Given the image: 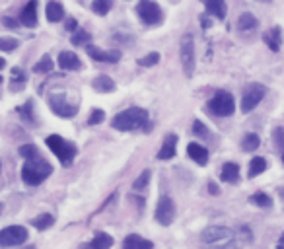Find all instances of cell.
<instances>
[{"label":"cell","mask_w":284,"mask_h":249,"mask_svg":"<svg viewBox=\"0 0 284 249\" xmlns=\"http://www.w3.org/2000/svg\"><path fill=\"white\" fill-rule=\"evenodd\" d=\"M86 51H88V55L94 60H99V63H119V58H121V53L119 51H101L99 47H94V45H90V47H86Z\"/></svg>","instance_id":"4fadbf2b"},{"label":"cell","mask_w":284,"mask_h":249,"mask_svg":"<svg viewBox=\"0 0 284 249\" xmlns=\"http://www.w3.org/2000/svg\"><path fill=\"white\" fill-rule=\"evenodd\" d=\"M92 88H94L96 92H99V94H109V92H113L117 86H115L113 78L105 76V74H99V76H96L92 80Z\"/></svg>","instance_id":"ffe728a7"},{"label":"cell","mask_w":284,"mask_h":249,"mask_svg":"<svg viewBox=\"0 0 284 249\" xmlns=\"http://www.w3.org/2000/svg\"><path fill=\"white\" fill-rule=\"evenodd\" d=\"M20 156H24L26 160H30V158L39 156V150H37L35 144H24V146H20Z\"/></svg>","instance_id":"8d00e7d4"},{"label":"cell","mask_w":284,"mask_h":249,"mask_svg":"<svg viewBox=\"0 0 284 249\" xmlns=\"http://www.w3.org/2000/svg\"><path fill=\"white\" fill-rule=\"evenodd\" d=\"M179 57H181V67H183V72H185L187 78L193 76L195 72V41H193V35L191 33H185L181 37V47H179Z\"/></svg>","instance_id":"8992f818"},{"label":"cell","mask_w":284,"mask_h":249,"mask_svg":"<svg viewBox=\"0 0 284 249\" xmlns=\"http://www.w3.org/2000/svg\"><path fill=\"white\" fill-rule=\"evenodd\" d=\"M160 63V53H148L146 57H142V58H138V65L140 67H144V68H148V67H154V65H158Z\"/></svg>","instance_id":"d590c367"},{"label":"cell","mask_w":284,"mask_h":249,"mask_svg":"<svg viewBox=\"0 0 284 249\" xmlns=\"http://www.w3.org/2000/svg\"><path fill=\"white\" fill-rule=\"evenodd\" d=\"M2 24H4L6 28H10V29H16L18 26H20V22H18V19L8 18V16H4V18H2Z\"/></svg>","instance_id":"60d3db41"},{"label":"cell","mask_w":284,"mask_h":249,"mask_svg":"<svg viewBox=\"0 0 284 249\" xmlns=\"http://www.w3.org/2000/svg\"><path fill=\"white\" fill-rule=\"evenodd\" d=\"M282 163H284V154H282Z\"/></svg>","instance_id":"681fc988"},{"label":"cell","mask_w":284,"mask_h":249,"mask_svg":"<svg viewBox=\"0 0 284 249\" xmlns=\"http://www.w3.org/2000/svg\"><path fill=\"white\" fill-rule=\"evenodd\" d=\"M59 67L62 70H80L82 68V60L76 53L72 51H62L59 55Z\"/></svg>","instance_id":"9a60e30c"},{"label":"cell","mask_w":284,"mask_h":249,"mask_svg":"<svg viewBox=\"0 0 284 249\" xmlns=\"http://www.w3.org/2000/svg\"><path fill=\"white\" fill-rule=\"evenodd\" d=\"M2 209H4V204H2V202H0V212H2Z\"/></svg>","instance_id":"7dc6e473"},{"label":"cell","mask_w":284,"mask_h":249,"mask_svg":"<svg viewBox=\"0 0 284 249\" xmlns=\"http://www.w3.org/2000/svg\"><path fill=\"white\" fill-rule=\"evenodd\" d=\"M55 224V216L53 214H39L37 218L31 220V226H35L39 232H45L47 228H51Z\"/></svg>","instance_id":"4316f807"},{"label":"cell","mask_w":284,"mask_h":249,"mask_svg":"<svg viewBox=\"0 0 284 249\" xmlns=\"http://www.w3.org/2000/svg\"><path fill=\"white\" fill-rule=\"evenodd\" d=\"M103 119H105V113H103V109L96 107V109H92V113H90L88 125H99L101 121H103Z\"/></svg>","instance_id":"74e56055"},{"label":"cell","mask_w":284,"mask_h":249,"mask_svg":"<svg viewBox=\"0 0 284 249\" xmlns=\"http://www.w3.org/2000/svg\"><path fill=\"white\" fill-rule=\"evenodd\" d=\"M177 152V134H167L162 148L158 150V160H171Z\"/></svg>","instance_id":"5bb4252c"},{"label":"cell","mask_w":284,"mask_h":249,"mask_svg":"<svg viewBox=\"0 0 284 249\" xmlns=\"http://www.w3.org/2000/svg\"><path fill=\"white\" fill-rule=\"evenodd\" d=\"M263 41L267 43V47L271 49L273 53H276L280 49V45H282V31H280V28L276 26V28H271L269 31H265Z\"/></svg>","instance_id":"e0dca14e"},{"label":"cell","mask_w":284,"mask_h":249,"mask_svg":"<svg viewBox=\"0 0 284 249\" xmlns=\"http://www.w3.org/2000/svg\"><path fill=\"white\" fill-rule=\"evenodd\" d=\"M150 177H152V172H150V170H144V172L140 173L137 179H135V183H133V189H135V191H142V189H146L148 183H150Z\"/></svg>","instance_id":"f546056e"},{"label":"cell","mask_w":284,"mask_h":249,"mask_svg":"<svg viewBox=\"0 0 284 249\" xmlns=\"http://www.w3.org/2000/svg\"><path fill=\"white\" fill-rule=\"evenodd\" d=\"M0 170H2V165H0Z\"/></svg>","instance_id":"816d5d0a"},{"label":"cell","mask_w":284,"mask_h":249,"mask_svg":"<svg viewBox=\"0 0 284 249\" xmlns=\"http://www.w3.org/2000/svg\"><path fill=\"white\" fill-rule=\"evenodd\" d=\"M276 249H284V234H282V238H280V241H278V247Z\"/></svg>","instance_id":"ee69618b"},{"label":"cell","mask_w":284,"mask_h":249,"mask_svg":"<svg viewBox=\"0 0 284 249\" xmlns=\"http://www.w3.org/2000/svg\"><path fill=\"white\" fill-rule=\"evenodd\" d=\"M123 249H154V243L150 240L140 238L138 234H128L123 241Z\"/></svg>","instance_id":"d6986e66"},{"label":"cell","mask_w":284,"mask_h":249,"mask_svg":"<svg viewBox=\"0 0 284 249\" xmlns=\"http://www.w3.org/2000/svg\"><path fill=\"white\" fill-rule=\"evenodd\" d=\"M20 24L26 28H35L37 26V0H30L20 14Z\"/></svg>","instance_id":"7c38bea8"},{"label":"cell","mask_w":284,"mask_h":249,"mask_svg":"<svg viewBox=\"0 0 284 249\" xmlns=\"http://www.w3.org/2000/svg\"><path fill=\"white\" fill-rule=\"evenodd\" d=\"M201 241L212 249H237L239 247L235 234L230 230V228H224V226H210V228L203 230Z\"/></svg>","instance_id":"6da1fadb"},{"label":"cell","mask_w":284,"mask_h":249,"mask_svg":"<svg viewBox=\"0 0 284 249\" xmlns=\"http://www.w3.org/2000/svg\"><path fill=\"white\" fill-rule=\"evenodd\" d=\"M193 133H195L196 136H208V129L205 127V123L195 121V123H193Z\"/></svg>","instance_id":"ab89813d"},{"label":"cell","mask_w":284,"mask_h":249,"mask_svg":"<svg viewBox=\"0 0 284 249\" xmlns=\"http://www.w3.org/2000/svg\"><path fill=\"white\" fill-rule=\"evenodd\" d=\"M249 202H253V204L261 206V209H269V206L273 204L271 197L265 195V193H255V195H251V197H249Z\"/></svg>","instance_id":"1f68e13d"},{"label":"cell","mask_w":284,"mask_h":249,"mask_svg":"<svg viewBox=\"0 0 284 249\" xmlns=\"http://www.w3.org/2000/svg\"><path fill=\"white\" fill-rule=\"evenodd\" d=\"M154 218H156L158 224L162 226H169L173 218H176V204L169 197H160V201L156 204V212H154Z\"/></svg>","instance_id":"8fae6325"},{"label":"cell","mask_w":284,"mask_h":249,"mask_svg":"<svg viewBox=\"0 0 284 249\" xmlns=\"http://www.w3.org/2000/svg\"><path fill=\"white\" fill-rule=\"evenodd\" d=\"M20 45V41L14 37H0V51H4V53H10L14 49H18Z\"/></svg>","instance_id":"e575fe53"},{"label":"cell","mask_w":284,"mask_h":249,"mask_svg":"<svg viewBox=\"0 0 284 249\" xmlns=\"http://www.w3.org/2000/svg\"><path fill=\"white\" fill-rule=\"evenodd\" d=\"M137 14L146 26H160L164 22V12L154 0H140L137 4Z\"/></svg>","instance_id":"52a82bcc"},{"label":"cell","mask_w":284,"mask_h":249,"mask_svg":"<svg viewBox=\"0 0 284 249\" xmlns=\"http://www.w3.org/2000/svg\"><path fill=\"white\" fill-rule=\"evenodd\" d=\"M111 8H113V0H94L92 2V10L99 16H105Z\"/></svg>","instance_id":"f1b7e54d"},{"label":"cell","mask_w":284,"mask_h":249,"mask_svg":"<svg viewBox=\"0 0 284 249\" xmlns=\"http://www.w3.org/2000/svg\"><path fill=\"white\" fill-rule=\"evenodd\" d=\"M220 179L224 183H237L239 181V165L234 162L224 163L222 172H220Z\"/></svg>","instance_id":"7402d4cb"},{"label":"cell","mask_w":284,"mask_h":249,"mask_svg":"<svg viewBox=\"0 0 284 249\" xmlns=\"http://www.w3.org/2000/svg\"><path fill=\"white\" fill-rule=\"evenodd\" d=\"M4 67H6V60H4V58L0 57V70H2V68H4Z\"/></svg>","instance_id":"f6af8a7d"},{"label":"cell","mask_w":284,"mask_h":249,"mask_svg":"<svg viewBox=\"0 0 284 249\" xmlns=\"http://www.w3.org/2000/svg\"><path fill=\"white\" fill-rule=\"evenodd\" d=\"M203 2H205V8L210 16H214V18H218V19L226 18L228 8H226L224 0H203Z\"/></svg>","instance_id":"44dd1931"},{"label":"cell","mask_w":284,"mask_h":249,"mask_svg":"<svg viewBox=\"0 0 284 249\" xmlns=\"http://www.w3.org/2000/svg\"><path fill=\"white\" fill-rule=\"evenodd\" d=\"M53 70V60H51L49 55L39 58V63L33 67V72H39V74H45V72H51Z\"/></svg>","instance_id":"d6a6232c"},{"label":"cell","mask_w":284,"mask_h":249,"mask_svg":"<svg viewBox=\"0 0 284 249\" xmlns=\"http://www.w3.org/2000/svg\"><path fill=\"white\" fill-rule=\"evenodd\" d=\"M206 107L216 117H230L235 111L234 96L230 92H226V90H218L214 96L208 99Z\"/></svg>","instance_id":"5b68a950"},{"label":"cell","mask_w":284,"mask_h":249,"mask_svg":"<svg viewBox=\"0 0 284 249\" xmlns=\"http://www.w3.org/2000/svg\"><path fill=\"white\" fill-rule=\"evenodd\" d=\"M76 28H78V24H76V19L74 18H70V19H67V31H76Z\"/></svg>","instance_id":"b9f144b4"},{"label":"cell","mask_w":284,"mask_h":249,"mask_svg":"<svg viewBox=\"0 0 284 249\" xmlns=\"http://www.w3.org/2000/svg\"><path fill=\"white\" fill-rule=\"evenodd\" d=\"M53 172V165L49 162H45L41 156H35V158H30L28 162L24 163V168H21V179L26 185H39L43 183L47 177L51 175Z\"/></svg>","instance_id":"3957f363"},{"label":"cell","mask_w":284,"mask_h":249,"mask_svg":"<svg viewBox=\"0 0 284 249\" xmlns=\"http://www.w3.org/2000/svg\"><path fill=\"white\" fill-rule=\"evenodd\" d=\"M259 144H261L259 134L249 133V134H245L244 136V140H242V148H244L245 152H255V150L259 148Z\"/></svg>","instance_id":"83f0119b"},{"label":"cell","mask_w":284,"mask_h":249,"mask_svg":"<svg viewBox=\"0 0 284 249\" xmlns=\"http://www.w3.org/2000/svg\"><path fill=\"white\" fill-rule=\"evenodd\" d=\"M259 2H271V0H259Z\"/></svg>","instance_id":"c3c4849f"},{"label":"cell","mask_w":284,"mask_h":249,"mask_svg":"<svg viewBox=\"0 0 284 249\" xmlns=\"http://www.w3.org/2000/svg\"><path fill=\"white\" fill-rule=\"evenodd\" d=\"M187 154H189V158L195 163H199V165H206V163H208V150H206L205 146H201L199 142L189 144V146H187Z\"/></svg>","instance_id":"2e32d148"},{"label":"cell","mask_w":284,"mask_h":249,"mask_svg":"<svg viewBox=\"0 0 284 249\" xmlns=\"http://www.w3.org/2000/svg\"><path fill=\"white\" fill-rule=\"evenodd\" d=\"M0 82H2V76H0Z\"/></svg>","instance_id":"f907efd6"},{"label":"cell","mask_w":284,"mask_h":249,"mask_svg":"<svg viewBox=\"0 0 284 249\" xmlns=\"http://www.w3.org/2000/svg\"><path fill=\"white\" fill-rule=\"evenodd\" d=\"M208 191L212 193V195H218L220 189H218V185H216V183H208Z\"/></svg>","instance_id":"7bdbcfd3"},{"label":"cell","mask_w":284,"mask_h":249,"mask_svg":"<svg viewBox=\"0 0 284 249\" xmlns=\"http://www.w3.org/2000/svg\"><path fill=\"white\" fill-rule=\"evenodd\" d=\"M148 121V111L142 109V107H128L125 111H121L117 115L113 117L111 121V127L117 129V131H137L142 125H146Z\"/></svg>","instance_id":"7a4b0ae2"},{"label":"cell","mask_w":284,"mask_h":249,"mask_svg":"<svg viewBox=\"0 0 284 249\" xmlns=\"http://www.w3.org/2000/svg\"><path fill=\"white\" fill-rule=\"evenodd\" d=\"M90 41H92V35H90L88 31H74V33H72V37H70V43H72L74 47L88 45Z\"/></svg>","instance_id":"4dcf8cb0"},{"label":"cell","mask_w":284,"mask_h":249,"mask_svg":"<svg viewBox=\"0 0 284 249\" xmlns=\"http://www.w3.org/2000/svg\"><path fill=\"white\" fill-rule=\"evenodd\" d=\"M45 144L51 148V152L59 158L62 165H70L72 160L76 158V154H78L76 144H72L70 140L62 138V136H59V134H51V136H47Z\"/></svg>","instance_id":"277c9868"},{"label":"cell","mask_w":284,"mask_h":249,"mask_svg":"<svg viewBox=\"0 0 284 249\" xmlns=\"http://www.w3.org/2000/svg\"><path fill=\"white\" fill-rule=\"evenodd\" d=\"M49 107L55 115L62 117V119H70V117H74L78 113V106L72 103V101H69L64 94H55V96H51Z\"/></svg>","instance_id":"9c48e42d"},{"label":"cell","mask_w":284,"mask_h":249,"mask_svg":"<svg viewBox=\"0 0 284 249\" xmlns=\"http://www.w3.org/2000/svg\"><path fill=\"white\" fill-rule=\"evenodd\" d=\"M273 138H274V144H276V148L278 150H284V129L282 127H276L273 131Z\"/></svg>","instance_id":"f35d334b"},{"label":"cell","mask_w":284,"mask_h":249,"mask_svg":"<svg viewBox=\"0 0 284 249\" xmlns=\"http://www.w3.org/2000/svg\"><path fill=\"white\" fill-rule=\"evenodd\" d=\"M111 245H113V238L105 232H98L92 241L82 243V249H109Z\"/></svg>","instance_id":"ac0fdd59"},{"label":"cell","mask_w":284,"mask_h":249,"mask_svg":"<svg viewBox=\"0 0 284 249\" xmlns=\"http://www.w3.org/2000/svg\"><path fill=\"white\" fill-rule=\"evenodd\" d=\"M18 111H20V115L28 121L30 125H33L35 123V115H33V103L31 101H28L26 106H21V107H18Z\"/></svg>","instance_id":"836d02e7"},{"label":"cell","mask_w":284,"mask_h":249,"mask_svg":"<svg viewBox=\"0 0 284 249\" xmlns=\"http://www.w3.org/2000/svg\"><path fill=\"white\" fill-rule=\"evenodd\" d=\"M28 238L30 234L24 226H6L0 230V247H16L26 243Z\"/></svg>","instance_id":"ba28073f"},{"label":"cell","mask_w":284,"mask_h":249,"mask_svg":"<svg viewBox=\"0 0 284 249\" xmlns=\"http://www.w3.org/2000/svg\"><path fill=\"white\" fill-rule=\"evenodd\" d=\"M278 195H280V197L284 199V187H280V189H278Z\"/></svg>","instance_id":"bcb514c9"},{"label":"cell","mask_w":284,"mask_h":249,"mask_svg":"<svg viewBox=\"0 0 284 249\" xmlns=\"http://www.w3.org/2000/svg\"><path fill=\"white\" fill-rule=\"evenodd\" d=\"M24 86H26V74H24V70L21 68H12L10 90L12 92H20Z\"/></svg>","instance_id":"d4e9b609"},{"label":"cell","mask_w":284,"mask_h":249,"mask_svg":"<svg viewBox=\"0 0 284 249\" xmlns=\"http://www.w3.org/2000/svg\"><path fill=\"white\" fill-rule=\"evenodd\" d=\"M237 28H239V31H255V29L259 28V19L255 18L253 14L245 12L237 19Z\"/></svg>","instance_id":"603a6c76"},{"label":"cell","mask_w":284,"mask_h":249,"mask_svg":"<svg viewBox=\"0 0 284 249\" xmlns=\"http://www.w3.org/2000/svg\"><path fill=\"white\" fill-rule=\"evenodd\" d=\"M64 18V8L60 2H49L47 4V19L49 22H60Z\"/></svg>","instance_id":"cb8c5ba5"},{"label":"cell","mask_w":284,"mask_h":249,"mask_svg":"<svg viewBox=\"0 0 284 249\" xmlns=\"http://www.w3.org/2000/svg\"><path fill=\"white\" fill-rule=\"evenodd\" d=\"M267 170V160L261 158V156H255L253 160L249 162V177L253 179L257 175H261V173Z\"/></svg>","instance_id":"484cf974"},{"label":"cell","mask_w":284,"mask_h":249,"mask_svg":"<svg viewBox=\"0 0 284 249\" xmlns=\"http://www.w3.org/2000/svg\"><path fill=\"white\" fill-rule=\"evenodd\" d=\"M265 86L261 84H249V86L245 88L244 96H242V111L244 113H249V111H253L255 107L261 103V99L265 97Z\"/></svg>","instance_id":"30bf717a"}]
</instances>
